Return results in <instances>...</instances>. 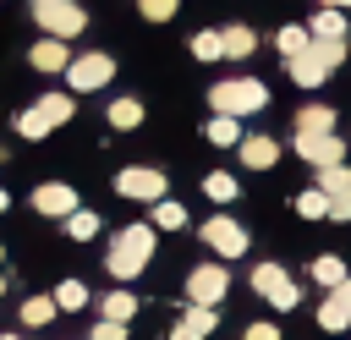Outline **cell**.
I'll use <instances>...</instances> for the list:
<instances>
[{
    "instance_id": "obj_1",
    "label": "cell",
    "mask_w": 351,
    "mask_h": 340,
    "mask_svg": "<svg viewBox=\"0 0 351 340\" xmlns=\"http://www.w3.org/2000/svg\"><path fill=\"white\" fill-rule=\"evenodd\" d=\"M148 258H154V225H126L115 241H110V258H104V269L115 274V280H137L143 269H148Z\"/></svg>"
},
{
    "instance_id": "obj_2",
    "label": "cell",
    "mask_w": 351,
    "mask_h": 340,
    "mask_svg": "<svg viewBox=\"0 0 351 340\" xmlns=\"http://www.w3.org/2000/svg\"><path fill=\"white\" fill-rule=\"evenodd\" d=\"M208 104L225 110V115H252V110L269 104V88L258 77H230V82H214L208 88Z\"/></svg>"
},
{
    "instance_id": "obj_3",
    "label": "cell",
    "mask_w": 351,
    "mask_h": 340,
    "mask_svg": "<svg viewBox=\"0 0 351 340\" xmlns=\"http://www.w3.org/2000/svg\"><path fill=\"white\" fill-rule=\"evenodd\" d=\"M252 291H258L269 307H285V313L302 302V291H296V280L285 274V263H258V269H252Z\"/></svg>"
},
{
    "instance_id": "obj_4",
    "label": "cell",
    "mask_w": 351,
    "mask_h": 340,
    "mask_svg": "<svg viewBox=\"0 0 351 340\" xmlns=\"http://www.w3.org/2000/svg\"><path fill=\"white\" fill-rule=\"evenodd\" d=\"M33 16H38V27H44V33H55V38H77V33L88 27V11H82L77 0H49V5H33Z\"/></svg>"
},
{
    "instance_id": "obj_5",
    "label": "cell",
    "mask_w": 351,
    "mask_h": 340,
    "mask_svg": "<svg viewBox=\"0 0 351 340\" xmlns=\"http://www.w3.org/2000/svg\"><path fill=\"white\" fill-rule=\"evenodd\" d=\"M165 186H170V181H165L159 170H148V165H126V170L115 175V192H121V197H132V203H159V197H165Z\"/></svg>"
},
{
    "instance_id": "obj_6",
    "label": "cell",
    "mask_w": 351,
    "mask_h": 340,
    "mask_svg": "<svg viewBox=\"0 0 351 340\" xmlns=\"http://www.w3.org/2000/svg\"><path fill=\"white\" fill-rule=\"evenodd\" d=\"M285 71H291V82H296V88H318V82H324V77H329L335 66L324 60L318 38H307V44L296 49V55H285Z\"/></svg>"
},
{
    "instance_id": "obj_7",
    "label": "cell",
    "mask_w": 351,
    "mask_h": 340,
    "mask_svg": "<svg viewBox=\"0 0 351 340\" xmlns=\"http://www.w3.org/2000/svg\"><path fill=\"white\" fill-rule=\"evenodd\" d=\"M225 291H230L225 263H197V269L186 274V302H208V307H219V302H225Z\"/></svg>"
},
{
    "instance_id": "obj_8",
    "label": "cell",
    "mask_w": 351,
    "mask_h": 340,
    "mask_svg": "<svg viewBox=\"0 0 351 340\" xmlns=\"http://www.w3.org/2000/svg\"><path fill=\"white\" fill-rule=\"evenodd\" d=\"M110 77H115V60H110V55H71V60H66V82L82 88V93L104 88Z\"/></svg>"
},
{
    "instance_id": "obj_9",
    "label": "cell",
    "mask_w": 351,
    "mask_h": 340,
    "mask_svg": "<svg viewBox=\"0 0 351 340\" xmlns=\"http://www.w3.org/2000/svg\"><path fill=\"white\" fill-rule=\"evenodd\" d=\"M203 241H208L219 258H241V252H247V230H241V219H225V214L203 219Z\"/></svg>"
},
{
    "instance_id": "obj_10",
    "label": "cell",
    "mask_w": 351,
    "mask_h": 340,
    "mask_svg": "<svg viewBox=\"0 0 351 340\" xmlns=\"http://www.w3.org/2000/svg\"><path fill=\"white\" fill-rule=\"evenodd\" d=\"M296 154L318 170V165H335V159H346V143H340V132H296Z\"/></svg>"
},
{
    "instance_id": "obj_11",
    "label": "cell",
    "mask_w": 351,
    "mask_h": 340,
    "mask_svg": "<svg viewBox=\"0 0 351 340\" xmlns=\"http://www.w3.org/2000/svg\"><path fill=\"white\" fill-rule=\"evenodd\" d=\"M33 208H38V214H49V219H66V214L77 208V192H71L66 181H49V186H38V192H33Z\"/></svg>"
},
{
    "instance_id": "obj_12",
    "label": "cell",
    "mask_w": 351,
    "mask_h": 340,
    "mask_svg": "<svg viewBox=\"0 0 351 340\" xmlns=\"http://www.w3.org/2000/svg\"><path fill=\"white\" fill-rule=\"evenodd\" d=\"M236 148H241V165H247V170H269V165L280 159V143H274V137H263V132L241 137Z\"/></svg>"
},
{
    "instance_id": "obj_13",
    "label": "cell",
    "mask_w": 351,
    "mask_h": 340,
    "mask_svg": "<svg viewBox=\"0 0 351 340\" xmlns=\"http://www.w3.org/2000/svg\"><path fill=\"white\" fill-rule=\"evenodd\" d=\"M27 60H33V71H66V60H71V49H66V38H44V44H33L27 49Z\"/></svg>"
},
{
    "instance_id": "obj_14",
    "label": "cell",
    "mask_w": 351,
    "mask_h": 340,
    "mask_svg": "<svg viewBox=\"0 0 351 340\" xmlns=\"http://www.w3.org/2000/svg\"><path fill=\"white\" fill-rule=\"evenodd\" d=\"M219 49H225L230 60H247V55L258 49V33H252L247 22H236V27H225V33H219Z\"/></svg>"
},
{
    "instance_id": "obj_15",
    "label": "cell",
    "mask_w": 351,
    "mask_h": 340,
    "mask_svg": "<svg viewBox=\"0 0 351 340\" xmlns=\"http://www.w3.org/2000/svg\"><path fill=\"white\" fill-rule=\"evenodd\" d=\"M33 110H38V115H44V121H49V132H55V126H66V121H71V110H77V99H71V93H60V88H55V93H44V99H38V104H33Z\"/></svg>"
},
{
    "instance_id": "obj_16",
    "label": "cell",
    "mask_w": 351,
    "mask_h": 340,
    "mask_svg": "<svg viewBox=\"0 0 351 340\" xmlns=\"http://www.w3.org/2000/svg\"><path fill=\"white\" fill-rule=\"evenodd\" d=\"M313 38H346V11L340 5H318V16L307 22Z\"/></svg>"
},
{
    "instance_id": "obj_17",
    "label": "cell",
    "mask_w": 351,
    "mask_h": 340,
    "mask_svg": "<svg viewBox=\"0 0 351 340\" xmlns=\"http://www.w3.org/2000/svg\"><path fill=\"white\" fill-rule=\"evenodd\" d=\"M203 132H208V143H219V148H236V143H241V115H225V110H214V121H208Z\"/></svg>"
},
{
    "instance_id": "obj_18",
    "label": "cell",
    "mask_w": 351,
    "mask_h": 340,
    "mask_svg": "<svg viewBox=\"0 0 351 340\" xmlns=\"http://www.w3.org/2000/svg\"><path fill=\"white\" fill-rule=\"evenodd\" d=\"M296 132H335V110L329 104H302L296 110Z\"/></svg>"
},
{
    "instance_id": "obj_19",
    "label": "cell",
    "mask_w": 351,
    "mask_h": 340,
    "mask_svg": "<svg viewBox=\"0 0 351 340\" xmlns=\"http://www.w3.org/2000/svg\"><path fill=\"white\" fill-rule=\"evenodd\" d=\"M313 280H318L324 291H329V285H340V280H346V258H340V252H324V258H313Z\"/></svg>"
},
{
    "instance_id": "obj_20",
    "label": "cell",
    "mask_w": 351,
    "mask_h": 340,
    "mask_svg": "<svg viewBox=\"0 0 351 340\" xmlns=\"http://www.w3.org/2000/svg\"><path fill=\"white\" fill-rule=\"evenodd\" d=\"M55 313H60L55 296H27V302H22V324H27V329H44Z\"/></svg>"
},
{
    "instance_id": "obj_21",
    "label": "cell",
    "mask_w": 351,
    "mask_h": 340,
    "mask_svg": "<svg viewBox=\"0 0 351 340\" xmlns=\"http://www.w3.org/2000/svg\"><path fill=\"white\" fill-rule=\"evenodd\" d=\"M110 126H115V132L143 126V104H137V99H115V104H110Z\"/></svg>"
},
{
    "instance_id": "obj_22",
    "label": "cell",
    "mask_w": 351,
    "mask_h": 340,
    "mask_svg": "<svg viewBox=\"0 0 351 340\" xmlns=\"http://www.w3.org/2000/svg\"><path fill=\"white\" fill-rule=\"evenodd\" d=\"M66 236H71V241L99 236V214H93V208H71V214H66Z\"/></svg>"
},
{
    "instance_id": "obj_23",
    "label": "cell",
    "mask_w": 351,
    "mask_h": 340,
    "mask_svg": "<svg viewBox=\"0 0 351 340\" xmlns=\"http://www.w3.org/2000/svg\"><path fill=\"white\" fill-rule=\"evenodd\" d=\"M55 307H60V313L88 307V285H82V280H60V285H55Z\"/></svg>"
},
{
    "instance_id": "obj_24",
    "label": "cell",
    "mask_w": 351,
    "mask_h": 340,
    "mask_svg": "<svg viewBox=\"0 0 351 340\" xmlns=\"http://www.w3.org/2000/svg\"><path fill=\"white\" fill-rule=\"evenodd\" d=\"M203 192H208L214 203H230V197L241 192V181H236V175H225V170H214V175H203Z\"/></svg>"
},
{
    "instance_id": "obj_25",
    "label": "cell",
    "mask_w": 351,
    "mask_h": 340,
    "mask_svg": "<svg viewBox=\"0 0 351 340\" xmlns=\"http://www.w3.org/2000/svg\"><path fill=\"white\" fill-rule=\"evenodd\" d=\"M296 214H302V219H329V192H324V186L302 192V197H296Z\"/></svg>"
},
{
    "instance_id": "obj_26",
    "label": "cell",
    "mask_w": 351,
    "mask_h": 340,
    "mask_svg": "<svg viewBox=\"0 0 351 340\" xmlns=\"http://www.w3.org/2000/svg\"><path fill=\"white\" fill-rule=\"evenodd\" d=\"M99 307H104V318H121V324H132V313H137V296H132V291H110Z\"/></svg>"
},
{
    "instance_id": "obj_27",
    "label": "cell",
    "mask_w": 351,
    "mask_h": 340,
    "mask_svg": "<svg viewBox=\"0 0 351 340\" xmlns=\"http://www.w3.org/2000/svg\"><path fill=\"white\" fill-rule=\"evenodd\" d=\"M318 329H329V335H340V329H351V313L335 302V296H324V307H318Z\"/></svg>"
},
{
    "instance_id": "obj_28",
    "label": "cell",
    "mask_w": 351,
    "mask_h": 340,
    "mask_svg": "<svg viewBox=\"0 0 351 340\" xmlns=\"http://www.w3.org/2000/svg\"><path fill=\"white\" fill-rule=\"evenodd\" d=\"M181 324H192L197 335H214V324H219V313H214L208 302H186V313H181Z\"/></svg>"
},
{
    "instance_id": "obj_29",
    "label": "cell",
    "mask_w": 351,
    "mask_h": 340,
    "mask_svg": "<svg viewBox=\"0 0 351 340\" xmlns=\"http://www.w3.org/2000/svg\"><path fill=\"white\" fill-rule=\"evenodd\" d=\"M154 225H159V230H181V225H186V208L170 203V197H159V203H154Z\"/></svg>"
},
{
    "instance_id": "obj_30",
    "label": "cell",
    "mask_w": 351,
    "mask_h": 340,
    "mask_svg": "<svg viewBox=\"0 0 351 340\" xmlns=\"http://www.w3.org/2000/svg\"><path fill=\"white\" fill-rule=\"evenodd\" d=\"M318 186H324V192H340V186H351V170H346V159H335V165H318Z\"/></svg>"
},
{
    "instance_id": "obj_31",
    "label": "cell",
    "mask_w": 351,
    "mask_h": 340,
    "mask_svg": "<svg viewBox=\"0 0 351 340\" xmlns=\"http://www.w3.org/2000/svg\"><path fill=\"white\" fill-rule=\"evenodd\" d=\"M192 55H197V60H219V55H225V49H219V33H208V27L192 33Z\"/></svg>"
},
{
    "instance_id": "obj_32",
    "label": "cell",
    "mask_w": 351,
    "mask_h": 340,
    "mask_svg": "<svg viewBox=\"0 0 351 340\" xmlns=\"http://www.w3.org/2000/svg\"><path fill=\"white\" fill-rule=\"evenodd\" d=\"M307 38H313L307 27H280V38H274V44H280V60H285V55H296V49H302Z\"/></svg>"
},
{
    "instance_id": "obj_33",
    "label": "cell",
    "mask_w": 351,
    "mask_h": 340,
    "mask_svg": "<svg viewBox=\"0 0 351 340\" xmlns=\"http://www.w3.org/2000/svg\"><path fill=\"white\" fill-rule=\"evenodd\" d=\"M176 5H181V0H137V11H143L148 22H170V16H176Z\"/></svg>"
},
{
    "instance_id": "obj_34",
    "label": "cell",
    "mask_w": 351,
    "mask_h": 340,
    "mask_svg": "<svg viewBox=\"0 0 351 340\" xmlns=\"http://www.w3.org/2000/svg\"><path fill=\"white\" fill-rule=\"evenodd\" d=\"M329 219H335V225H351V186L329 192Z\"/></svg>"
},
{
    "instance_id": "obj_35",
    "label": "cell",
    "mask_w": 351,
    "mask_h": 340,
    "mask_svg": "<svg viewBox=\"0 0 351 340\" xmlns=\"http://www.w3.org/2000/svg\"><path fill=\"white\" fill-rule=\"evenodd\" d=\"M88 340H126V324H121V318H99Z\"/></svg>"
},
{
    "instance_id": "obj_36",
    "label": "cell",
    "mask_w": 351,
    "mask_h": 340,
    "mask_svg": "<svg viewBox=\"0 0 351 340\" xmlns=\"http://www.w3.org/2000/svg\"><path fill=\"white\" fill-rule=\"evenodd\" d=\"M329 296H335V302H340V307H346V313H351V274H346V280H340V285H329Z\"/></svg>"
},
{
    "instance_id": "obj_37",
    "label": "cell",
    "mask_w": 351,
    "mask_h": 340,
    "mask_svg": "<svg viewBox=\"0 0 351 340\" xmlns=\"http://www.w3.org/2000/svg\"><path fill=\"white\" fill-rule=\"evenodd\" d=\"M247 340H280V329H274V324H252V329H247Z\"/></svg>"
},
{
    "instance_id": "obj_38",
    "label": "cell",
    "mask_w": 351,
    "mask_h": 340,
    "mask_svg": "<svg viewBox=\"0 0 351 340\" xmlns=\"http://www.w3.org/2000/svg\"><path fill=\"white\" fill-rule=\"evenodd\" d=\"M170 340H203V335H197L192 324H176V329H170Z\"/></svg>"
},
{
    "instance_id": "obj_39",
    "label": "cell",
    "mask_w": 351,
    "mask_h": 340,
    "mask_svg": "<svg viewBox=\"0 0 351 340\" xmlns=\"http://www.w3.org/2000/svg\"><path fill=\"white\" fill-rule=\"evenodd\" d=\"M318 5H340V11H346V5H351V0H318Z\"/></svg>"
},
{
    "instance_id": "obj_40",
    "label": "cell",
    "mask_w": 351,
    "mask_h": 340,
    "mask_svg": "<svg viewBox=\"0 0 351 340\" xmlns=\"http://www.w3.org/2000/svg\"><path fill=\"white\" fill-rule=\"evenodd\" d=\"M5 203H11V197H5V186H0V214H5Z\"/></svg>"
},
{
    "instance_id": "obj_41",
    "label": "cell",
    "mask_w": 351,
    "mask_h": 340,
    "mask_svg": "<svg viewBox=\"0 0 351 340\" xmlns=\"http://www.w3.org/2000/svg\"><path fill=\"white\" fill-rule=\"evenodd\" d=\"M0 340H22V335H0Z\"/></svg>"
},
{
    "instance_id": "obj_42",
    "label": "cell",
    "mask_w": 351,
    "mask_h": 340,
    "mask_svg": "<svg viewBox=\"0 0 351 340\" xmlns=\"http://www.w3.org/2000/svg\"><path fill=\"white\" fill-rule=\"evenodd\" d=\"M0 296H5V274H0Z\"/></svg>"
},
{
    "instance_id": "obj_43",
    "label": "cell",
    "mask_w": 351,
    "mask_h": 340,
    "mask_svg": "<svg viewBox=\"0 0 351 340\" xmlns=\"http://www.w3.org/2000/svg\"><path fill=\"white\" fill-rule=\"evenodd\" d=\"M33 5H49V0H33Z\"/></svg>"
},
{
    "instance_id": "obj_44",
    "label": "cell",
    "mask_w": 351,
    "mask_h": 340,
    "mask_svg": "<svg viewBox=\"0 0 351 340\" xmlns=\"http://www.w3.org/2000/svg\"><path fill=\"white\" fill-rule=\"evenodd\" d=\"M0 263H5V252H0Z\"/></svg>"
}]
</instances>
